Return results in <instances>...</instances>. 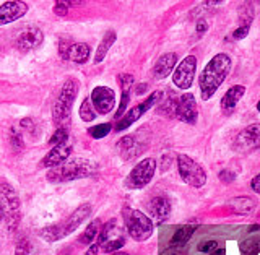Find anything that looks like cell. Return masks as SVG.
Returning a JSON list of instances; mask_svg holds the SVG:
<instances>
[{"label":"cell","mask_w":260,"mask_h":255,"mask_svg":"<svg viewBox=\"0 0 260 255\" xmlns=\"http://www.w3.org/2000/svg\"><path fill=\"white\" fill-rule=\"evenodd\" d=\"M161 100H162V91H154V93H151L143 103L137 104L135 108H132L127 114H124V116H122L120 119H117L116 130H117V132H122V130L128 129L130 125L134 124V122H137L146 111L151 109L153 106H156Z\"/></svg>","instance_id":"ba28073f"},{"label":"cell","mask_w":260,"mask_h":255,"mask_svg":"<svg viewBox=\"0 0 260 255\" xmlns=\"http://www.w3.org/2000/svg\"><path fill=\"white\" fill-rule=\"evenodd\" d=\"M15 255H31V244L28 239H21L15 247Z\"/></svg>","instance_id":"e575fe53"},{"label":"cell","mask_w":260,"mask_h":255,"mask_svg":"<svg viewBox=\"0 0 260 255\" xmlns=\"http://www.w3.org/2000/svg\"><path fill=\"white\" fill-rule=\"evenodd\" d=\"M89 54H91V49H89L88 44H85V43L70 44L67 60H72L75 63H85L89 59Z\"/></svg>","instance_id":"44dd1931"},{"label":"cell","mask_w":260,"mask_h":255,"mask_svg":"<svg viewBox=\"0 0 260 255\" xmlns=\"http://www.w3.org/2000/svg\"><path fill=\"white\" fill-rule=\"evenodd\" d=\"M69 140V130L65 129V127H59L57 129L54 134H52V137L49 138V143H51L52 146H55V145H60V143H65Z\"/></svg>","instance_id":"1f68e13d"},{"label":"cell","mask_w":260,"mask_h":255,"mask_svg":"<svg viewBox=\"0 0 260 255\" xmlns=\"http://www.w3.org/2000/svg\"><path fill=\"white\" fill-rule=\"evenodd\" d=\"M230 205L236 213H239V215H249V213L255 208V202L252 200L250 197H238V199H234Z\"/></svg>","instance_id":"cb8c5ba5"},{"label":"cell","mask_w":260,"mask_h":255,"mask_svg":"<svg viewBox=\"0 0 260 255\" xmlns=\"http://www.w3.org/2000/svg\"><path fill=\"white\" fill-rule=\"evenodd\" d=\"M117 148H119L120 156L124 160H132V158H135V156H138L145 150V148L137 142V138L130 137V135L120 138L119 143H117Z\"/></svg>","instance_id":"ac0fdd59"},{"label":"cell","mask_w":260,"mask_h":255,"mask_svg":"<svg viewBox=\"0 0 260 255\" xmlns=\"http://www.w3.org/2000/svg\"><path fill=\"white\" fill-rule=\"evenodd\" d=\"M177 169L179 176L187 185L200 188L207 184V172L197 161H193L190 156L179 154L177 156Z\"/></svg>","instance_id":"8992f818"},{"label":"cell","mask_w":260,"mask_h":255,"mask_svg":"<svg viewBox=\"0 0 260 255\" xmlns=\"http://www.w3.org/2000/svg\"><path fill=\"white\" fill-rule=\"evenodd\" d=\"M246 93V88L242 85H234L226 91V94L221 100V109L224 114H231L234 111V108L238 106V103L241 101V98Z\"/></svg>","instance_id":"d6986e66"},{"label":"cell","mask_w":260,"mask_h":255,"mask_svg":"<svg viewBox=\"0 0 260 255\" xmlns=\"http://www.w3.org/2000/svg\"><path fill=\"white\" fill-rule=\"evenodd\" d=\"M72 43H65V41H62L60 43V47H59V52H60V57L63 60H67V54H69V47H70Z\"/></svg>","instance_id":"b9f144b4"},{"label":"cell","mask_w":260,"mask_h":255,"mask_svg":"<svg viewBox=\"0 0 260 255\" xmlns=\"http://www.w3.org/2000/svg\"><path fill=\"white\" fill-rule=\"evenodd\" d=\"M12 142L15 145V148H21L23 146V140H21V134H18L15 129H13V134H12Z\"/></svg>","instance_id":"60d3db41"},{"label":"cell","mask_w":260,"mask_h":255,"mask_svg":"<svg viewBox=\"0 0 260 255\" xmlns=\"http://www.w3.org/2000/svg\"><path fill=\"white\" fill-rule=\"evenodd\" d=\"M39 236L43 237L44 241H47V242H55V241H60L62 239L59 225H52V226L44 228L43 231L39 233Z\"/></svg>","instance_id":"f1b7e54d"},{"label":"cell","mask_w":260,"mask_h":255,"mask_svg":"<svg viewBox=\"0 0 260 255\" xmlns=\"http://www.w3.org/2000/svg\"><path fill=\"white\" fill-rule=\"evenodd\" d=\"M125 245V239L122 236H116V237H111L106 242H103L100 245V249L106 253H111V252H117L119 249H122Z\"/></svg>","instance_id":"484cf974"},{"label":"cell","mask_w":260,"mask_h":255,"mask_svg":"<svg viewBox=\"0 0 260 255\" xmlns=\"http://www.w3.org/2000/svg\"><path fill=\"white\" fill-rule=\"evenodd\" d=\"M28 12V5L21 2V0H12V2H5L0 7V26L8 23H13L20 20Z\"/></svg>","instance_id":"9a60e30c"},{"label":"cell","mask_w":260,"mask_h":255,"mask_svg":"<svg viewBox=\"0 0 260 255\" xmlns=\"http://www.w3.org/2000/svg\"><path fill=\"white\" fill-rule=\"evenodd\" d=\"M176 63H177V54H174V52L162 54L153 67V77L158 80L166 78L169 73L174 70Z\"/></svg>","instance_id":"e0dca14e"},{"label":"cell","mask_w":260,"mask_h":255,"mask_svg":"<svg viewBox=\"0 0 260 255\" xmlns=\"http://www.w3.org/2000/svg\"><path fill=\"white\" fill-rule=\"evenodd\" d=\"M195 229H197V225H185V226H181L174 233L173 239H171V244L169 245H185L189 242V239L192 237V234L195 233Z\"/></svg>","instance_id":"603a6c76"},{"label":"cell","mask_w":260,"mask_h":255,"mask_svg":"<svg viewBox=\"0 0 260 255\" xmlns=\"http://www.w3.org/2000/svg\"><path fill=\"white\" fill-rule=\"evenodd\" d=\"M224 2V0H205V7L211 8V7H218V5H221Z\"/></svg>","instance_id":"bcb514c9"},{"label":"cell","mask_w":260,"mask_h":255,"mask_svg":"<svg viewBox=\"0 0 260 255\" xmlns=\"http://www.w3.org/2000/svg\"><path fill=\"white\" fill-rule=\"evenodd\" d=\"M249 24H241V26L238 29H234L233 31V39H242V38H246L249 35Z\"/></svg>","instance_id":"74e56055"},{"label":"cell","mask_w":260,"mask_h":255,"mask_svg":"<svg viewBox=\"0 0 260 255\" xmlns=\"http://www.w3.org/2000/svg\"><path fill=\"white\" fill-rule=\"evenodd\" d=\"M98 253H100V244L94 242V244L89 245V249L86 250V253H85V255H98Z\"/></svg>","instance_id":"ee69618b"},{"label":"cell","mask_w":260,"mask_h":255,"mask_svg":"<svg viewBox=\"0 0 260 255\" xmlns=\"http://www.w3.org/2000/svg\"><path fill=\"white\" fill-rule=\"evenodd\" d=\"M96 114L98 112L93 108L91 100H89V98H85L83 103H81V106H80V117H81V120H83V122H91V120L96 119Z\"/></svg>","instance_id":"4316f807"},{"label":"cell","mask_w":260,"mask_h":255,"mask_svg":"<svg viewBox=\"0 0 260 255\" xmlns=\"http://www.w3.org/2000/svg\"><path fill=\"white\" fill-rule=\"evenodd\" d=\"M241 250H242V255H255L257 252H260V241L250 239L247 242H244L241 245Z\"/></svg>","instance_id":"d6a6232c"},{"label":"cell","mask_w":260,"mask_h":255,"mask_svg":"<svg viewBox=\"0 0 260 255\" xmlns=\"http://www.w3.org/2000/svg\"><path fill=\"white\" fill-rule=\"evenodd\" d=\"M100 229H101V221L100 219L91 221V223L86 226L83 234L80 236V242L81 244H91L98 237V234H100Z\"/></svg>","instance_id":"d4e9b609"},{"label":"cell","mask_w":260,"mask_h":255,"mask_svg":"<svg viewBox=\"0 0 260 255\" xmlns=\"http://www.w3.org/2000/svg\"><path fill=\"white\" fill-rule=\"evenodd\" d=\"M20 197L10 184H0V208L4 211V218L7 219V226L12 229L20 223Z\"/></svg>","instance_id":"5b68a950"},{"label":"cell","mask_w":260,"mask_h":255,"mask_svg":"<svg viewBox=\"0 0 260 255\" xmlns=\"http://www.w3.org/2000/svg\"><path fill=\"white\" fill-rule=\"evenodd\" d=\"M116 255H120V253H116Z\"/></svg>","instance_id":"f5cc1de1"},{"label":"cell","mask_w":260,"mask_h":255,"mask_svg":"<svg viewBox=\"0 0 260 255\" xmlns=\"http://www.w3.org/2000/svg\"><path fill=\"white\" fill-rule=\"evenodd\" d=\"M219 179H221L223 182L230 184V182H233V180L236 179V174H234L233 171H228V169H224V171L219 172Z\"/></svg>","instance_id":"ab89813d"},{"label":"cell","mask_w":260,"mask_h":255,"mask_svg":"<svg viewBox=\"0 0 260 255\" xmlns=\"http://www.w3.org/2000/svg\"><path fill=\"white\" fill-rule=\"evenodd\" d=\"M128 101H130V91H122V100H120V104H119V109L116 112V119H120L122 116H124Z\"/></svg>","instance_id":"d590c367"},{"label":"cell","mask_w":260,"mask_h":255,"mask_svg":"<svg viewBox=\"0 0 260 255\" xmlns=\"http://www.w3.org/2000/svg\"><path fill=\"white\" fill-rule=\"evenodd\" d=\"M73 151V148L72 145H69L67 142L65 143H60V145H55L51 151H49L46 156H44V160H43V166L44 168H55V166H59V164H62L63 161H67L70 158V154Z\"/></svg>","instance_id":"2e32d148"},{"label":"cell","mask_w":260,"mask_h":255,"mask_svg":"<svg viewBox=\"0 0 260 255\" xmlns=\"http://www.w3.org/2000/svg\"><path fill=\"white\" fill-rule=\"evenodd\" d=\"M112 130V124H100V125H93L88 129V134L93 138H104L106 135H109V132Z\"/></svg>","instance_id":"f546056e"},{"label":"cell","mask_w":260,"mask_h":255,"mask_svg":"<svg viewBox=\"0 0 260 255\" xmlns=\"http://www.w3.org/2000/svg\"><path fill=\"white\" fill-rule=\"evenodd\" d=\"M146 89V83H143V85H140V86H137V89H135V93L137 94H142L143 91Z\"/></svg>","instance_id":"c3c4849f"},{"label":"cell","mask_w":260,"mask_h":255,"mask_svg":"<svg viewBox=\"0 0 260 255\" xmlns=\"http://www.w3.org/2000/svg\"><path fill=\"white\" fill-rule=\"evenodd\" d=\"M151 216L156 221H165L171 213V203L166 197H154L148 205Z\"/></svg>","instance_id":"ffe728a7"},{"label":"cell","mask_w":260,"mask_h":255,"mask_svg":"<svg viewBox=\"0 0 260 255\" xmlns=\"http://www.w3.org/2000/svg\"><path fill=\"white\" fill-rule=\"evenodd\" d=\"M81 5V0H55L54 5V13L59 16H65L69 13L70 8Z\"/></svg>","instance_id":"83f0119b"},{"label":"cell","mask_w":260,"mask_h":255,"mask_svg":"<svg viewBox=\"0 0 260 255\" xmlns=\"http://www.w3.org/2000/svg\"><path fill=\"white\" fill-rule=\"evenodd\" d=\"M176 117L181 119L185 124L195 125L199 119V111H197V101H195L193 94L185 93L177 98V108H176Z\"/></svg>","instance_id":"8fae6325"},{"label":"cell","mask_w":260,"mask_h":255,"mask_svg":"<svg viewBox=\"0 0 260 255\" xmlns=\"http://www.w3.org/2000/svg\"><path fill=\"white\" fill-rule=\"evenodd\" d=\"M91 215V205L89 203H83V205H80V207L72 213V215L63 221V223L59 225L60 228V236H62V239L63 237H67L69 234H72L75 229L83 223V221H86V218Z\"/></svg>","instance_id":"4fadbf2b"},{"label":"cell","mask_w":260,"mask_h":255,"mask_svg":"<svg viewBox=\"0 0 260 255\" xmlns=\"http://www.w3.org/2000/svg\"><path fill=\"white\" fill-rule=\"evenodd\" d=\"M216 247H218V242H216V241H205V242H202V244L199 245V250L208 253V252H213Z\"/></svg>","instance_id":"f35d334b"},{"label":"cell","mask_w":260,"mask_h":255,"mask_svg":"<svg viewBox=\"0 0 260 255\" xmlns=\"http://www.w3.org/2000/svg\"><path fill=\"white\" fill-rule=\"evenodd\" d=\"M89 100L98 114H109L116 106V93L109 86H96L91 91Z\"/></svg>","instance_id":"30bf717a"},{"label":"cell","mask_w":260,"mask_h":255,"mask_svg":"<svg viewBox=\"0 0 260 255\" xmlns=\"http://www.w3.org/2000/svg\"><path fill=\"white\" fill-rule=\"evenodd\" d=\"M4 219V211H2V208H0V221Z\"/></svg>","instance_id":"f907efd6"},{"label":"cell","mask_w":260,"mask_h":255,"mask_svg":"<svg viewBox=\"0 0 260 255\" xmlns=\"http://www.w3.org/2000/svg\"><path fill=\"white\" fill-rule=\"evenodd\" d=\"M195 70H197V59L193 55H187L174 70L173 83L181 89H189L193 83Z\"/></svg>","instance_id":"9c48e42d"},{"label":"cell","mask_w":260,"mask_h":255,"mask_svg":"<svg viewBox=\"0 0 260 255\" xmlns=\"http://www.w3.org/2000/svg\"><path fill=\"white\" fill-rule=\"evenodd\" d=\"M116 31H108L104 35V38L101 39L100 46H98V51H96V55H94V63H100L104 60L106 54H108V51L112 47V44L116 43Z\"/></svg>","instance_id":"7402d4cb"},{"label":"cell","mask_w":260,"mask_h":255,"mask_svg":"<svg viewBox=\"0 0 260 255\" xmlns=\"http://www.w3.org/2000/svg\"><path fill=\"white\" fill-rule=\"evenodd\" d=\"M210 253H211V255H226V250H224V249H218V247H216L213 252H210Z\"/></svg>","instance_id":"7dc6e473"},{"label":"cell","mask_w":260,"mask_h":255,"mask_svg":"<svg viewBox=\"0 0 260 255\" xmlns=\"http://www.w3.org/2000/svg\"><path fill=\"white\" fill-rule=\"evenodd\" d=\"M77 94H78V81L77 80L65 81L52 108V119L55 124H62V122L69 120L73 103L77 100Z\"/></svg>","instance_id":"3957f363"},{"label":"cell","mask_w":260,"mask_h":255,"mask_svg":"<svg viewBox=\"0 0 260 255\" xmlns=\"http://www.w3.org/2000/svg\"><path fill=\"white\" fill-rule=\"evenodd\" d=\"M257 229H260V226H258V225H255V226H252V228H250V231H257Z\"/></svg>","instance_id":"681fc988"},{"label":"cell","mask_w":260,"mask_h":255,"mask_svg":"<svg viewBox=\"0 0 260 255\" xmlns=\"http://www.w3.org/2000/svg\"><path fill=\"white\" fill-rule=\"evenodd\" d=\"M208 29V23L205 21V20H200L199 23H197V33L199 35H203Z\"/></svg>","instance_id":"f6af8a7d"},{"label":"cell","mask_w":260,"mask_h":255,"mask_svg":"<svg viewBox=\"0 0 260 255\" xmlns=\"http://www.w3.org/2000/svg\"><path fill=\"white\" fill-rule=\"evenodd\" d=\"M161 255H187L185 245H169Z\"/></svg>","instance_id":"8d00e7d4"},{"label":"cell","mask_w":260,"mask_h":255,"mask_svg":"<svg viewBox=\"0 0 260 255\" xmlns=\"http://www.w3.org/2000/svg\"><path fill=\"white\" fill-rule=\"evenodd\" d=\"M117 81L122 88V91H130V88L134 85V77L128 75V73H122V75H119Z\"/></svg>","instance_id":"836d02e7"},{"label":"cell","mask_w":260,"mask_h":255,"mask_svg":"<svg viewBox=\"0 0 260 255\" xmlns=\"http://www.w3.org/2000/svg\"><path fill=\"white\" fill-rule=\"evenodd\" d=\"M234 146L239 151H252L260 148V124H252L241 130L234 140Z\"/></svg>","instance_id":"7c38bea8"},{"label":"cell","mask_w":260,"mask_h":255,"mask_svg":"<svg viewBox=\"0 0 260 255\" xmlns=\"http://www.w3.org/2000/svg\"><path fill=\"white\" fill-rule=\"evenodd\" d=\"M156 172V161L153 158H145L130 171L125 179L127 188H143L151 182V179Z\"/></svg>","instance_id":"52a82bcc"},{"label":"cell","mask_w":260,"mask_h":255,"mask_svg":"<svg viewBox=\"0 0 260 255\" xmlns=\"http://www.w3.org/2000/svg\"><path fill=\"white\" fill-rule=\"evenodd\" d=\"M43 39H44L43 31L39 28L26 26L18 36H16V47L23 52H28V51H32V49L39 47L41 43H43Z\"/></svg>","instance_id":"5bb4252c"},{"label":"cell","mask_w":260,"mask_h":255,"mask_svg":"<svg viewBox=\"0 0 260 255\" xmlns=\"http://www.w3.org/2000/svg\"><path fill=\"white\" fill-rule=\"evenodd\" d=\"M250 187H252V190H254L255 194H260V174H257L254 179H252Z\"/></svg>","instance_id":"7bdbcfd3"},{"label":"cell","mask_w":260,"mask_h":255,"mask_svg":"<svg viewBox=\"0 0 260 255\" xmlns=\"http://www.w3.org/2000/svg\"><path fill=\"white\" fill-rule=\"evenodd\" d=\"M122 215H124L127 233L134 241L143 242L146 239H150L153 234V221L145 213L127 207L122 211Z\"/></svg>","instance_id":"277c9868"},{"label":"cell","mask_w":260,"mask_h":255,"mask_svg":"<svg viewBox=\"0 0 260 255\" xmlns=\"http://www.w3.org/2000/svg\"><path fill=\"white\" fill-rule=\"evenodd\" d=\"M98 172V164L91 160H83V158H75V160H67L62 164L55 168H51L47 171V180L52 184H60V182H70V180L77 179H85L91 177Z\"/></svg>","instance_id":"7a4b0ae2"},{"label":"cell","mask_w":260,"mask_h":255,"mask_svg":"<svg viewBox=\"0 0 260 255\" xmlns=\"http://www.w3.org/2000/svg\"><path fill=\"white\" fill-rule=\"evenodd\" d=\"M176 108H177V98L174 94H171L159 109H161L162 114H166V116L176 117Z\"/></svg>","instance_id":"4dcf8cb0"},{"label":"cell","mask_w":260,"mask_h":255,"mask_svg":"<svg viewBox=\"0 0 260 255\" xmlns=\"http://www.w3.org/2000/svg\"><path fill=\"white\" fill-rule=\"evenodd\" d=\"M257 111H258V112H260V101H258V103H257Z\"/></svg>","instance_id":"816d5d0a"},{"label":"cell","mask_w":260,"mask_h":255,"mask_svg":"<svg viewBox=\"0 0 260 255\" xmlns=\"http://www.w3.org/2000/svg\"><path fill=\"white\" fill-rule=\"evenodd\" d=\"M230 70H231V59L228 54H216L213 59L205 65V69H203L200 80H199L203 101L210 100V98L216 93V89L221 86L226 77L230 75Z\"/></svg>","instance_id":"6da1fadb"}]
</instances>
